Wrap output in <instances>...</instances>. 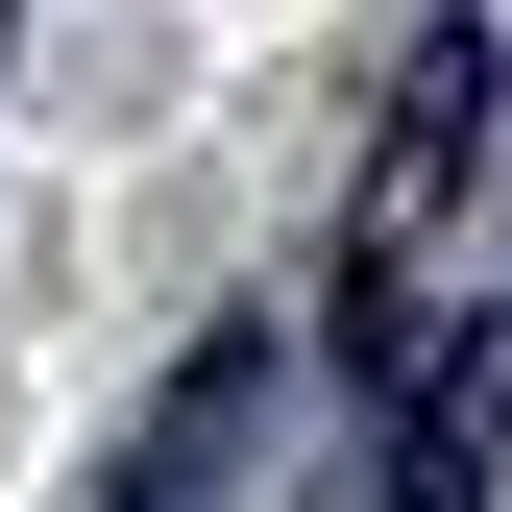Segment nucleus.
Instances as JSON below:
<instances>
[{"instance_id":"nucleus-1","label":"nucleus","mask_w":512,"mask_h":512,"mask_svg":"<svg viewBox=\"0 0 512 512\" xmlns=\"http://www.w3.org/2000/svg\"><path fill=\"white\" fill-rule=\"evenodd\" d=\"M488 25H439L415 74H391V147H366V196H342V366H415V317H439V244H464V171H488Z\"/></svg>"},{"instance_id":"nucleus-2","label":"nucleus","mask_w":512,"mask_h":512,"mask_svg":"<svg viewBox=\"0 0 512 512\" xmlns=\"http://www.w3.org/2000/svg\"><path fill=\"white\" fill-rule=\"evenodd\" d=\"M488 439H512V342L439 366V391L391 415V488H366V512H488Z\"/></svg>"},{"instance_id":"nucleus-3","label":"nucleus","mask_w":512,"mask_h":512,"mask_svg":"<svg viewBox=\"0 0 512 512\" xmlns=\"http://www.w3.org/2000/svg\"><path fill=\"white\" fill-rule=\"evenodd\" d=\"M244 391H269V342H196V391L147 415V488H122V512H196V488H220V439H244Z\"/></svg>"}]
</instances>
